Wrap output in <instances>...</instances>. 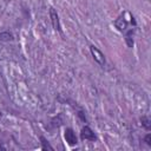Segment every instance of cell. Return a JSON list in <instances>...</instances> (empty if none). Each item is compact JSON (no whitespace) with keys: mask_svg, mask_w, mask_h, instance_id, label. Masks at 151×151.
<instances>
[{"mask_svg":"<svg viewBox=\"0 0 151 151\" xmlns=\"http://www.w3.org/2000/svg\"><path fill=\"white\" fill-rule=\"evenodd\" d=\"M90 51H91V53H92V57H93V59L99 64V65H104L105 64V57H104V54L96 47V46H90Z\"/></svg>","mask_w":151,"mask_h":151,"instance_id":"obj_1","label":"cell"},{"mask_svg":"<svg viewBox=\"0 0 151 151\" xmlns=\"http://www.w3.org/2000/svg\"><path fill=\"white\" fill-rule=\"evenodd\" d=\"M80 137L83 140H96V134L93 133V131L88 127V126H84L81 129V132H80Z\"/></svg>","mask_w":151,"mask_h":151,"instance_id":"obj_2","label":"cell"},{"mask_svg":"<svg viewBox=\"0 0 151 151\" xmlns=\"http://www.w3.org/2000/svg\"><path fill=\"white\" fill-rule=\"evenodd\" d=\"M50 17H51V21H52V25H53V28L58 32L61 33V29H60V25H59V18H58V14L55 12L54 8H50Z\"/></svg>","mask_w":151,"mask_h":151,"instance_id":"obj_3","label":"cell"},{"mask_svg":"<svg viewBox=\"0 0 151 151\" xmlns=\"http://www.w3.org/2000/svg\"><path fill=\"white\" fill-rule=\"evenodd\" d=\"M65 139L70 145H76L77 144V137H76V133L73 132L72 129H66L65 130Z\"/></svg>","mask_w":151,"mask_h":151,"instance_id":"obj_4","label":"cell"},{"mask_svg":"<svg viewBox=\"0 0 151 151\" xmlns=\"http://www.w3.org/2000/svg\"><path fill=\"white\" fill-rule=\"evenodd\" d=\"M114 25H116V27H117L120 32H124V31H126V28H127V22H126V20L124 19V17H119V18L114 21Z\"/></svg>","mask_w":151,"mask_h":151,"instance_id":"obj_5","label":"cell"},{"mask_svg":"<svg viewBox=\"0 0 151 151\" xmlns=\"http://www.w3.org/2000/svg\"><path fill=\"white\" fill-rule=\"evenodd\" d=\"M40 140H41V145H42V149H44V150H51V151L53 150V147L50 145V143H48L44 137H40Z\"/></svg>","mask_w":151,"mask_h":151,"instance_id":"obj_6","label":"cell"},{"mask_svg":"<svg viewBox=\"0 0 151 151\" xmlns=\"http://www.w3.org/2000/svg\"><path fill=\"white\" fill-rule=\"evenodd\" d=\"M142 123H143V125L149 130L150 129V120H149V118H146V117H143L142 118Z\"/></svg>","mask_w":151,"mask_h":151,"instance_id":"obj_7","label":"cell"},{"mask_svg":"<svg viewBox=\"0 0 151 151\" xmlns=\"http://www.w3.org/2000/svg\"><path fill=\"white\" fill-rule=\"evenodd\" d=\"M144 140L149 144V145H151V134L150 133H147L146 136H145V138H144Z\"/></svg>","mask_w":151,"mask_h":151,"instance_id":"obj_8","label":"cell"}]
</instances>
